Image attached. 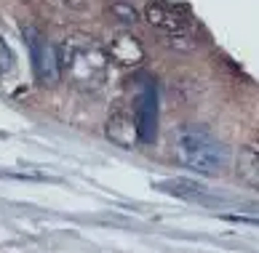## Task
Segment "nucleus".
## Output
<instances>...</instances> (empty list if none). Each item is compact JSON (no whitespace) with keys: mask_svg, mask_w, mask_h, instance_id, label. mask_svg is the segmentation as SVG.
Segmentation results:
<instances>
[{"mask_svg":"<svg viewBox=\"0 0 259 253\" xmlns=\"http://www.w3.org/2000/svg\"><path fill=\"white\" fill-rule=\"evenodd\" d=\"M235 173L246 187L259 192V147H243L235 158Z\"/></svg>","mask_w":259,"mask_h":253,"instance_id":"8","label":"nucleus"},{"mask_svg":"<svg viewBox=\"0 0 259 253\" xmlns=\"http://www.w3.org/2000/svg\"><path fill=\"white\" fill-rule=\"evenodd\" d=\"M62 8H67V11L72 14H85L89 11V0H56Z\"/></svg>","mask_w":259,"mask_h":253,"instance_id":"12","label":"nucleus"},{"mask_svg":"<svg viewBox=\"0 0 259 253\" xmlns=\"http://www.w3.org/2000/svg\"><path fill=\"white\" fill-rule=\"evenodd\" d=\"M107 14L112 19H118V22H123V24H137L139 22L137 8H134L131 3H126V0H110V3H107Z\"/></svg>","mask_w":259,"mask_h":253,"instance_id":"10","label":"nucleus"},{"mask_svg":"<svg viewBox=\"0 0 259 253\" xmlns=\"http://www.w3.org/2000/svg\"><path fill=\"white\" fill-rule=\"evenodd\" d=\"M11 67H14V54H11V48L6 45L3 37H0V77L11 70Z\"/></svg>","mask_w":259,"mask_h":253,"instance_id":"11","label":"nucleus"},{"mask_svg":"<svg viewBox=\"0 0 259 253\" xmlns=\"http://www.w3.org/2000/svg\"><path fill=\"white\" fill-rule=\"evenodd\" d=\"M104 136L120 149H134L139 141L137 120L131 118L126 110H112L107 123H104Z\"/></svg>","mask_w":259,"mask_h":253,"instance_id":"6","label":"nucleus"},{"mask_svg":"<svg viewBox=\"0 0 259 253\" xmlns=\"http://www.w3.org/2000/svg\"><path fill=\"white\" fill-rule=\"evenodd\" d=\"M59 64H62V75L67 77V83L78 91L91 93L107 83L110 56L91 35L75 32L70 37H64L59 45Z\"/></svg>","mask_w":259,"mask_h":253,"instance_id":"1","label":"nucleus"},{"mask_svg":"<svg viewBox=\"0 0 259 253\" xmlns=\"http://www.w3.org/2000/svg\"><path fill=\"white\" fill-rule=\"evenodd\" d=\"M145 19L155 27V30L166 32V35H185L187 32V22L163 3H147L145 6Z\"/></svg>","mask_w":259,"mask_h":253,"instance_id":"7","label":"nucleus"},{"mask_svg":"<svg viewBox=\"0 0 259 253\" xmlns=\"http://www.w3.org/2000/svg\"><path fill=\"white\" fill-rule=\"evenodd\" d=\"M134 120H137V131H139V141L142 144H152L158 133V96H155V85H145L137 96V107H134Z\"/></svg>","mask_w":259,"mask_h":253,"instance_id":"4","label":"nucleus"},{"mask_svg":"<svg viewBox=\"0 0 259 253\" xmlns=\"http://www.w3.org/2000/svg\"><path fill=\"white\" fill-rule=\"evenodd\" d=\"M107 56L112 64L118 67H139L145 62V45L139 43V37H134L131 32H118L112 35V40L107 43Z\"/></svg>","mask_w":259,"mask_h":253,"instance_id":"5","label":"nucleus"},{"mask_svg":"<svg viewBox=\"0 0 259 253\" xmlns=\"http://www.w3.org/2000/svg\"><path fill=\"white\" fill-rule=\"evenodd\" d=\"M160 187L166 189V192L179 194V197H206V187H203V184H195V181H187V179L163 181Z\"/></svg>","mask_w":259,"mask_h":253,"instance_id":"9","label":"nucleus"},{"mask_svg":"<svg viewBox=\"0 0 259 253\" xmlns=\"http://www.w3.org/2000/svg\"><path fill=\"white\" fill-rule=\"evenodd\" d=\"M27 37V45L32 51V62H35V72H37V80L43 85H56L62 80V64H59V48L46 43L40 32L27 27L24 30Z\"/></svg>","mask_w":259,"mask_h":253,"instance_id":"3","label":"nucleus"},{"mask_svg":"<svg viewBox=\"0 0 259 253\" xmlns=\"http://www.w3.org/2000/svg\"><path fill=\"white\" fill-rule=\"evenodd\" d=\"M174 155L185 168L217 176L230 163V149L214 131H208L200 123H185L174 133Z\"/></svg>","mask_w":259,"mask_h":253,"instance_id":"2","label":"nucleus"}]
</instances>
